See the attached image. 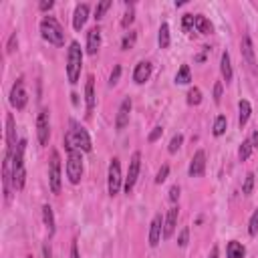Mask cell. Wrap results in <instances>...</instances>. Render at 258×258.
I'll use <instances>...</instances> for the list:
<instances>
[{
  "mask_svg": "<svg viewBox=\"0 0 258 258\" xmlns=\"http://www.w3.org/2000/svg\"><path fill=\"white\" fill-rule=\"evenodd\" d=\"M111 0H103V2H99L97 6H95V20H101L103 16H105V12L111 8Z\"/></svg>",
  "mask_w": 258,
  "mask_h": 258,
  "instance_id": "cell-31",
  "label": "cell"
},
{
  "mask_svg": "<svg viewBox=\"0 0 258 258\" xmlns=\"http://www.w3.org/2000/svg\"><path fill=\"white\" fill-rule=\"evenodd\" d=\"M69 135H71V139H73V143L81 149V151H85V153H89L91 149H93V143H91V137H89V133H87V129H83L75 119H71V131H69Z\"/></svg>",
  "mask_w": 258,
  "mask_h": 258,
  "instance_id": "cell-7",
  "label": "cell"
},
{
  "mask_svg": "<svg viewBox=\"0 0 258 258\" xmlns=\"http://www.w3.org/2000/svg\"><path fill=\"white\" fill-rule=\"evenodd\" d=\"M226 127H228V119H226L224 115H218V117H216V121H214L212 133H214L216 137H220V135H224V133H226Z\"/></svg>",
  "mask_w": 258,
  "mask_h": 258,
  "instance_id": "cell-27",
  "label": "cell"
},
{
  "mask_svg": "<svg viewBox=\"0 0 258 258\" xmlns=\"http://www.w3.org/2000/svg\"><path fill=\"white\" fill-rule=\"evenodd\" d=\"M189 81H191V77H189V67H187V64H181L179 71L175 73V83H177V85H187Z\"/></svg>",
  "mask_w": 258,
  "mask_h": 258,
  "instance_id": "cell-28",
  "label": "cell"
},
{
  "mask_svg": "<svg viewBox=\"0 0 258 258\" xmlns=\"http://www.w3.org/2000/svg\"><path fill=\"white\" fill-rule=\"evenodd\" d=\"M119 77H121V64H115V69L111 71V77H109V85H117L119 83Z\"/></svg>",
  "mask_w": 258,
  "mask_h": 258,
  "instance_id": "cell-40",
  "label": "cell"
},
{
  "mask_svg": "<svg viewBox=\"0 0 258 258\" xmlns=\"http://www.w3.org/2000/svg\"><path fill=\"white\" fill-rule=\"evenodd\" d=\"M248 234L250 236H256L258 234V208L252 212L250 216V222H248Z\"/></svg>",
  "mask_w": 258,
  "mask_h": 258,
  "instance_id": "cell-35",
  "label": "cell"
},
{
  "mask_svg": "<svg viewBox=\"0 0 258 258\" xmlns=\"http://www.w3.org/2000/svg\"><path fill=\"white\" fill-rule=\"evenodd\" d=\"M64 147H67V177L71 183H79L83 177V157L81 149L73 143L71 135H64Z\"/></svg>",
  "mask_w": 258,
  "mask_h": 258,
  "instance_id": "cell-1",
  "label": "cell"
},
{
  "mask_svg": "<svg viewBox=\"0 0 258 258\" xmlns=\"http://www.w3.org/2000/svg\"><path fill=\"white\" fill-rule=\"evenodd\" d=\"M252 143H250V139H244L242 143H240V147H238V159L240 161H246L248 157H250V153H252Z\"/></svg>",
  "mask_w": 258,
  "mask_h": 258,
  "instance_id": "cell-29",
  "label": "cell"
},
{
  "mask_svg": "<svg viewBox=\"0 0 258 258\" xmlns=\"http://www.w3.org/2000/svg\"><path fill=\"white\" fill-rule=\"evenodd\" d=\"M87 18H89V4H79L75 8V14H73V28L75 30H81L85 26Z\"/></svg>",
  "mask_w": 258,
  "mask_h": 258,
  "instance_id": "cell-19",
  "label": "cell"
},
{
  "mask_svg": "<svg viewBox=\"0 0 258 258\" xmlns=\"http://www.w3.org/2000/svg\"><path fill=\"white\" fill-rule=\"evenodd\" d=\"M135 38H137V32H133V30H129L125 36H123V42H121V48L123 50H129V48H133V44H135Z\"/></svg>",
  "mask_w": 258,
  "mask_h": 258,
  "instance_id": "cell-33",
  "label": "cell"
},
{
  "mask_svg": "<svg viewBox=\"0 0 258 258\" xmlns=\"http://www.w3.org/2000/svg\"><path fill=\"white\" fill-rule=\"evenodd\" d=\"M204 171H206V153H204V149H198V151L194 153L191 161H189L187 173H189L191 177H200V175H204Z\"/></svg>",
  "mask_w": 258,
  "mask_h": 258,
  "instance_id": "cell-13",
  "label": "cell"
},
{
  "mask_svg": "<svg viewBox=\"0 0 258 258\" xmlns=\"http://www.w3.org/2000/svg\"><path fill=\"white\" fill-rule=\"evenodd\" d=\"M99 46H101V28L99 26H93L87 32V52L89 54H97Z\"/></svg>",
  "mask_w": 258,
  "mask_h": 258,
  "instance_id": "cell-18",
  "label": "cell"
},
{
  "mask_svg": "<svg viewBox=\"0 0 258 258\" xmlns=\"http://www.w3.org/2000/svg\"><path fill=\"white\" fill-rule=\"evenodd\" d=\"M26 101H28V95H26L24 83H22V79H16V83L10 89V105L20 111V109L26 107Z\"/></svg>",
  "mask_w": 258,
  "mask_h": 258,
  "instance_id": "cell-10",
  "label": "cell"
},
{
  "mask_svg": "<svg viewBox=\"0 0 258 258\" xmlns=\"http://www.w3.org/2000/svg\"><path fill=\"white\" fill-rule=\"evenodd\" d=\"M194 20H196V28H198V32H202V34H210V32H214V26H212V22L204 16V14H196L194 16Z\"/></svg>",
  "mask_w": 258,
  "mask_h": 258,
  "instance_id": "cell-25",
  "label": "cell"
},
{
  "mask_svg": "<svg viewBox=\"0 0 258 258\" xmlns=\"http://www.w3.org/2000/svg\"><path fill=\"white\" fill-rule=\"evenodd\" d=\"M161 133H163V127H159V125H157V127H153V131L149 133V137H147V141H149V143H153V141H157V139L161 137Z\"/></svg>",
  "mask_w": 258,
  "mask_h": 258,
  "instance_id": "cell-42",
  "label": "cell"
},
{
  "mask_svg": "<svg viewBox=\"0 0 258 258\" xmlns=\"http://www.w3.org/2000/svg\"><path fill=\"white\" fill-rule=\"evenodd\" d=\"M16 123H14V117L12 113L6 115V149L8 151H14L16 149Z\"/></svg>",
  "mask_w": 258,
  "mask_h": 258,
  "instance_id": "cell-16",
  "label": "cell"
},
{
  "mask_svg": "<svg viewBox=\"0 0 258 258\" xmlns=\"http://www.w3.org/2000/svg\"><path fill=\"white\" fill-rule=\"evenodd\" d=\"M139 167H141V153L135 151L129 159V171H127V177L123 181V189L125 194H131V189L135 187V181H137V175H139Z\"/></svg>",
  "mask_w": 258,
  "mask_h": 258,
  "instance_id": "cell-8",
  "label": "cell"
},
{
  "mask_svg": "<svg viewBox=\"0 0 258 258\" xmlns=\"http://www.w3.org/2000/svg\"><path fill=\"white\" fill-rule=\"evenodd\" d=\"M52 6H54V2H52V0H48V2H40V4H38V8H40V10H50Z\"/></svg>",
  "mask_w": 258,
  "mask_h": 258,
  "instance_id": "cell-45",
  "label": "cell"
},
{
  "mask_svg": "<svg viewBox=\"0 0 258 258\" xmlns=\"http://www.w3.org/2000/svg\"><path fill=\"white\" fill-rule=\"evenodd\" d=\"M123 185V177H121V161L119 157H113L109 163V173H107V189L109 196H117L119 189Z\"/></svg>",
  "mask_w": 258,
  "mask_h": 258,
  "instance_id": "cell-6",
  "label": "cell"
},
{
  "mask_svg": "<svg viewBox=\"0 0 258 258\" xmlns=\"http://www.w3.org/2000/svg\"><path fill=\"white\" fill-rule=\"evenodd\" d=\"M16 46H18V38H16V32H14V34H10V38H8V44H6V54H12V52L16 50Z\"/></svg>",
  "mask_w": 258,
  "mask_h": 258,
  "instance_id": "cell-39",
  "label": "cell"
},
{
  "mask_svg": "<svg viewBox=\"0 0 258 258\" xmlns=\"http://www.w3.org/2000/svg\"><path fill=\"white\" fill-rule=\"evenodd\" d=\"M220 71H222V79L226 81V85L228 83H232V62H230V52L228 50H224L222 52V58H220Z\"/></svg>",
  "mask_w": 258,
  "mask_h": 258,
  "instance_id": "cell-21",
  "label": "cell"
},
{
  "mask_svg": "<svg viewBox=\"0 0 258 258\" xmlns=\"http://www.w3.org/2000/svg\"><path fill=\"white\" fill-rule=\"evenodd\" d=\"M24 147L26 141L20 139L16 149H14V159H12V173H14V189H22L26 181V169H24Z\"/></svg>",
  "mask_w": 258,
  "mask_h": 258,
  "instance_id": "cell-4",
  "label": "cell"
},
{
  "mask_svg": "<svg viewBox=\"0 0 258 258\" xmlns=\"http://www.w3.org/2000/svg\"><path fill=\"white\" fill-rule=\"evenodd\" d=\"M28 258H32V256H28Z\"/></svg>",
  "mask_w": 258,
  "mask_h": 258,
  "instance_id": "cell-48",
  "label": "cell"
},
{
  "mask_svg": "<svg viewBox=\"0 0 258 258\" xmlns=\"http://www.w3.org/2000/svg\"><path fill=\"white\" fill-rule=\"evenodd\" d=\"M167 198H169V202H173V204H175V202H177V198H179V185H171V187H169V196H167Z\"/></svg>",
  "mask_w": 258,
  "mask_h": 258,
  "instance_id": "cell-43",
  "label": "cell"
},
{
  "mask_svg": "<svg viewBox=\"0 0 258 258\" xmlns=\"http://www.w3.org/2000/svg\"><path fill=\"white\" fill-rule=\"evenodd\" d=\"M167 175H169V165H161L157 175H155V183H163L167 179Z\"/></svg>",
  "mask_w": 258,
  "mask_h": 258,
  "instance_id": "cell-38",
  "label": "cell"
},
{
  "mask_svg": "<svg viewBox=\"0 0 258 258\" xmlns=\"http://www.w3.org/2000/svg\"><path fill=\"white\" fill-rule=\"evenodd\" d=\"M250 143H252V147H258V131H252V135H250Z\"/></svg>",
  "mask_w": 258,
  "mask_h": 258,
  "instance_id": "cell-47",
  "label": "cell"
},
{
  "mask_svg": "<svg viewBox=\"0 0 258 258\" xmlns=\"http://www.w3.org/2000/svg\"><path fill=\"white\" fill-rule=\"evenodd\" d=\"M42 220H44V226L48 230V236H54V230H56V226H54V214H52V208L48 204L42 206Z\"/></svg>",
  "mask_w": 258,
  "mask_h": 258,
  "instance_id": "cell-23",
  "label": "cell"
},
{
  "mask_svg": "<svg viewBox=\"0 0 258 258\" xmlns=\"http://www.w3.org/2000/svg\"><path fill=\"white\" fill-rule=\"evenodd\" d=\"M151 77V62L149 60H141L135 64V71H133V81L137 85H143L147 79Z\"/></svg>",
  "mask_w": 258,
  "mask_h": 258,
  "instance_id": "cell-17",
  "label": "cell"
},
{
  "mask_svg": "<svg viewBox=\"0 0 258 258\" xmlns=\"http://www.w3.org/2000/svg\"><path fill=\"white\" fill-rule=\"evenodd\" d=\"M222 101V83H216L214 85V103H220Z\"/></svg>",
  "mask_w": 258,
  "mask_h": 258,
  "instance_id": "cell-44",
  "label": "cell"
},
{
  "mask_svg": "<svg viewBox=\"0 0 258 258\" xmlns=\"http://www.w3.org/2000/svg\"><path fill=\"white\" fill-rule=\"evenodd\" d=\"M125 6H127V10H125L123 20H121V26H123V28H127V26H129V24L135 20V6H133L131 2H127Z\"/></svg>",
  "mask_w": 258,
  "mask_h": 258,
  "instance_id": "cell-30",
  "label": "cell"
},
{
  "mask_svg": "<svg viewBox=\"0 0 258 258\" xmlns=\"http://www.w3.org/2000/svg\"><path fill=\"white\" fill-rule=\"evenodd\" d=\"M187 238H189V228H183V230L179 232V236H177V244H179L181 248H185V246H187Z\"/></svg>",
  "mask_w": 258,
  "mask_h": 258,
  "instance_id": "cell-41",
  "label": "cell"
},
{
  "mask_svg": "<svg viewBox=\"0 0 258 258\" xmlns=\"http://www.w3.org/2000/svg\"><path fill=\"white\" fill-rule=\"evenodd\" d=\"M161 234H163V218H161V214H155L151 220V226H149V246L151 248H155L159 244Z\"/></svg>",
  "mask_w": 258,
  "mask_h": 258,
  "instance_id": "cell-14",
  "label": "cell"
},
{
  "mask_svg": "<svg viewBox=\"0 0 258 258\" xmlns=\"http://www.w3.org/2000/svg\"><path fill=\"white\" fill-rule=\"evenodd\" d=\"M194 24H196V20H194L191 14H183V16H181V26H183L185 32H189V30L194 28Z\"/></svg>",
  "mask_w": 258,
  "mask_h": 258,
  "instance_id": "cell-37",
  "label": "cell"
},
{
  "mask_svg": "<svg viewBox=\"0 0 258 258\" xmlns=\"http://www.w3.org/2000/svg\"><path fill=\"white\" fill-rule=\"evenodd\" d=\"M60 155L56 149L50 151V161H48V185H50V191L52 194H58L60 191Z\"/></svg>",
  "mask_w": 258,
  "mask_h": 258,
  "instance_id": "cell-5",
  "label": "cell"
},
{
  "mask_svg": "<svg viewBox=\"0 0 258 258\" xmlns=\"http://www.w3.org/2000/svg\"><path fill=\"white\" fill-rule=\"evenodd\" d=\"M36 137H38V143L40 145H46L48 143V137H50V117H48V109H42L36 117Z\"/></svg>",
  "mask_w": 258,
  "mask_h": 258,
  "instance_id": "cell-9",
  "label": "cell"
},
{
  "mask_svg": "<svg viewBox=\"0 0 258 258\" xmlns=\"http://www.w3.org/2000/svg\"><path fill=\"white\" fill-rule=\"evenodd\" d=\"M181 143H183V135H181V133L173 135L171 141H169V145H167V151H169V153H175V151L181 147Z\"/></svg>",
  "mask_w": 258,
  "mask_h": 258,
  "instance_id": "cell-36",
  "label": "cell"
},
{
  "mask_svg": "<svg viewBox=\"0 0 258 258\" xmlns=\"http://www.w3.org/2000/svg\"><path fill=\"white\" fill-rule=\"evenodd\" d=\"M157 42H159V48H167V46H169V24H167V22H163V24L159 26Z\"/></svg>",
  "mask_w": 258,
  "mask_h": 258,
  "instance_id": "cell-26",
  "label": "cell"
},
{
  "mask_svg": "<svg viewBox=\"0 0 258 258\" xmlns=\"http://www.w3.org/2000/svg\"><path fill=\"white\" fill-rule=\"evenodd\" d=\"M71 258H81L79 248H77V242H73V246H71Z\"/></svg>",
  "mask_w": 258,
  "mask_h": 258,
  "instance_id": "cell-46",
  "label": "cell"
},
{
  "mask_svg": "<svg viewBox=\"0 0 258 258\" xmlns=\"http://www.w3.org/2000/svg\"><path fill=\"white\" fill-rule=\"evenodd\" d=\"M226 254H228V258H244L246 248H244L240 242L230 240V242H228V246H226Z\"/></svg>",
  "mask_w": 258,
  "mask_h": 258,
  "instance_id": "cell-24",
  "label": "cell"
},
{
  "mask_svg": "<svg viewBox=\"0 0 258 258\" xmlns=\"http://www.w3.org/2000/svg\"><path fill=\"white\" fill-rule=\"evenodd\" d=\"M81 67H83V50L79 46V42H71L69 44V50H67V77H69V83L75 85L81 77Z\"/></svg>",
  "mask_w": 258,
  "mask_h": 258,
  "instance_id": "cell-3",
  "label": "cell"
},
{
  "mask_svg": "<svg viewBox=\"0 0 258 258\" xmlns=\"http://www.w3.org/2000/svg\"><path fill=\"white\" fill-rule=\"evenodd\" d=\"M85 103H87V111L91 113L95 109V77L93 75H89L85 83Z\"/></svg>",
  "mask_w": 258,
  "mask_h": 258,
  "instance_id": "cell-20",
  "label": "cell"
},
{
  "mask_svg": "<svg viewBox=\"0 0 258 258\" xmlns=\"http://www.w3.org/2000/svg\"><path fill=\"white\" fill-rule=\"evenodd\" d=\"M177 216H179V208L177 206H173L169 212H167V216H165V220H163V234H161V238L163 240H167V238H171V234L175 232V224H177Z\"/></svg>",
  "mask_w": 258,
  "mask_h": 258,
  "instance_id": "cell-15",
  "label": "cell"
},
{
  "mask_svg": "<svg viewBox=\"0 0 258 258\" xmlns=\"http://www.w3.org/2000/svg\"><path fill=\"white\" fill-rule=\"evenodd\" d=\"M202 103V91L198 87H191L187 91V105H200Z\"/></svg>",
  "mask_w": 258,
  "mask_h": 258,
  "instance_id": "cell-32",
  "label": "cell"
},
{
  "mask_svg": "<svg viewBox=\"0 0 258 258\" xmlns=\"http://www.w3.org/2000/svg\"><path fill=\"white\" fill-rule=\"evenodd\" d=\"M240 50H242V58H244V62L248 64V69H250L252 73H258V69H256V58H254V46H252V38H250L248 34H244V36H242Z\"/></svg>",
  "mask_w": 258,
  "mask_h": 258,
  "instance_id": "cell-11",
  "label": "cell"
},
{
  "mask_svg": "<svg viewBox=\"0 0 258 258\" xmlns=\"http://www.w3.org/2000/svg\"><path fill=\"white\" fill-rule=\"evenodd\" d=\"M250 113H252V105H250L246 99H242V101L238 103V125H240V127H244V125L248 123Z\"/></svg>",
  "mask_w": 258,
  "mask_h": 258,
  "instance_id": "cell-22",
  "label": "cell"
},
{
  "mask_svg": "<svg viewBox=\"0 0 258 258\" xmlns=\"http://www.w3.org/2000/svg\"><path fill=\"white\" fill-rule=\"evenodd\" d=\"M40 34L52 46H62L64 44V30H62L60 22L54 16H44L40 20Z\"/></svg>",
  "mask_w": 258,
  "mask_h": 258,
  "instance_id": "cell-2",
  "label": "cell"
},
{
  "mask_svg": "<svg viewBox=\"0 0 258 258\" xmlns=\"http://www.w3.org/2000/svg\"><path fill=\"white\" fill-rule=\"evenodd\" d=\"M129 113H131V99L125 97V99L121 101L119 111H117V117H115V129H117V131H121V129L127 127V123H129Z\"/></svg>",
  "mask_w": 258,
  "mask_h": 258,
  "instance_id": "cell-12",
  "label": "cell"
},
{
  "mask_svg": "<svg viewBox=\"0 0 258 258\" xmlns=\"http://www.w3.org/2000/svg\"><path fill=\"white\" fill-rule=\"evenodd\" d=\"M252 189H254V173L250 171V173H246V179H244V183H242V194H244V196H250Z\"/></svg>",
  "mask_w": 258,
  "mask_h": 258,
  "instance_id": "cell-34",
  "label": "cell"
}]
</instances>
